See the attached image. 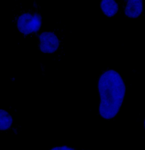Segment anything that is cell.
Wrapping results in <instances>:
<instances>
[{"mask_svg": "<svg viewBox=\"0 0 145 150\" xmlns=\"http://www.w3.org/2000/svg\"><path fill=\"white\" fill-rule=\"evenodd\" d=\"M98 87L99 114L105 120H112L120 111L126 94V84L118 72L108 70L99 76Z\"/></svg>", "mask_w": 145, "mask_h": 150, "instance_id": "6da1fadb", "label": "cell"}, {"mask_svg": "<svg viewBox=\"0 0 145 150\" xmlns=\"http://www.w3.org/2000/svg\"><path fill=\"white\" fill-rule=\"evenodd\" d=\"M50 150H75L74 149L68 147L67 146H58V147H53Z\"/></svg>", "mask_w": 145, "mask_h": 150, "instance_id": "52a82bcc", "label": "cell"}, {"mask_svg": "<svg viewBox=\"0 0 145 150\" xmlns=\"http://www.w3.org/2000/svg\"><path fill=\"white\" fill-rule=\"evenodd\" d=\"M13 118L11 115L3 110H1V130H7L11 126L13 123Z\"/></svg>", "mask_w": 145, "mask_h": 150, "instance_id": "8992f818", "label": "cell"}, {"mask_svg": "<svg viewBox=\"0 0 145 150\" xmlns=\"http://www.w3.org/2000/svg\"><path fill=\"white\" fill-rule=\"evenodd\" d=\"M144 128L145 129V118L144 119Z\"/></svg>", "mask_w": 145, "mask_h": 150, "instance_id": "ba28073f", "label": "cell"}, {"mask_svg": "<svg viewBox=\"0 0 145 150\" xmlns=\"http://www.w3.org/2000/svg\"><path fill=\"white\" fill-rule=\"evenodd\" d=\"M38 48L46 54H53L58 50L61 42L59 36L54 31H46L37 37Z\"/></svg>", "mask_w": 145, "mask_h": 150, "instance_id": "3957f363", "label": "cell"}, {"mask_svg": "<svg viewBox=\"0 0 145 150\" xmlns=\"http://www.w3.org/2000/svg\"><path fill=\"white\" fill-rule=\"evenodd\" d=\"M14 22L18 31L23 35L28 36L40 30L42 18L38 8L34 6L32 9L22 10L15 15Z\"/></svg>", "mask_w": 145, "mask_h": 150, "instance_id": "7a4b0ae2", "label": "cell"}, {"mask_svg": "<svg viewBox=\"0 0 145 150\" xmlns=\"http://www.w3.org/2000/svg\"><path fill=\"white\" fill-rule=\"evenodd\" d=\"M143 11V1L132 0L126 1L124 13L129 18H135L139 17Z\"/></svg>", "mask_w": 145, "mask_h": 150, "instance_id": "277c9868", "label": "cell"}, {"mask_svg": "<svg viewBox=\"0 0 145 150\" xmlns=\"http://www.w3.org/2000/svg\"><path fill=\"white\" fill-rule=\"evenodd\" d=\"M100 6L103 13L108 17L115 16L119 10V5L118 3L112 0L101 1Z\"/></svg>", "mask_w": 145, "mask_h": 150, "instance_id": "5b68a950", "label": "cell"}]
</instances>
